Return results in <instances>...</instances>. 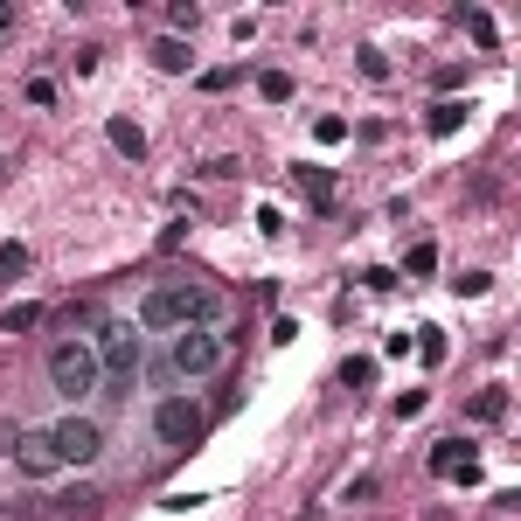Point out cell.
<instances>
[{"label": "cell", "instance_id": "3957f363", "mask_svg": "<svg viewBox=\"0 0 521 521\" xmlns=\"http://www.w3.org/2000/svg\"><path fill=\"white\" fill-rule=\"evenodd\" d=\"M98 383H105V369H98L91 341H56V348H49V390L56 396L84 403V396H98Z\"/></svg>", "mask_w": 521, "mask_h": 521}, {"label": "cell", "instance_id": "7a4b0ae2", "mask_svg": "<svg viewBox=\"0 0 521 521\" xmlns=\"http://www.w3.org/2000/svg\"><path fill=\"white\" fill-rule=\"evenodd\" d=\"M230 362V334L223 327H181V334H167V369L174 376H216Z\"/></svg>", "mask_w": 521, "mask_h": 521}, {"label": "cell", "instance_id": "ba28073f", "mask_svg": "<svg viewBox=\"0 0 521 521\" xmlns=\"http://www.w3.org/2000/svg\"><path fill=\"white\" fill-rule=\"evenodd\" d=\"M14 466H21L28 480H49V473H56L63 459H56V445H49V431H21V438H14Z\"/></svg>", "mask_w": 521, "mask_h": 521}, {"label": "cell", "instance_id": "5bb4252c", "mask_svg": "<svg viewBox=\"0 0 521 521\" xmlns=\"http://www.w3.org/2000/svg\"><path fill=\"white\" fill-rule=\"evenodd\" d=\"M341 383H348V390H369V383H376V362H369V355H348V362H341Z\"/></svg>", "mask_w": 521, "mask_h": 521}, {"label": "cell", "instance_id": "4fadbf2b", "mask_svg": "<svg viewBox=\"0 0 521 521\" xmlns=\"http://www.w3.org/2000/svg\"><path fill=\"white\" fill-rule=\"evenodd\" d=\"M299 188H306L320 209H334V174H327V167H299Z\"/></svg>", "mask_w": 521, "mask_h": 521}, {"label": "cell", "instance_id": "9a60e30c", "mask_svg": "<svg viewBox=\"0 0 521 521\" xmlns=\"http://www.w3.org/2000/svg\"><path fill=\"white\" fill-rule=\"evenodd\" d=\"M258 98H264V105H285V98H292V77H285V70H264V77H258Z\"/></svg>", "mask_w": 521, "mask_h": 521}, {"label": "cell", "instance_id": "ac0fdd59", "mask_svg": "<svg viewBox=\"0 0 521 521\" xmlns=\"http://www.w3.org/2000/svg\"><path fill=\"white\" fill-rule=\"evenodd\" d=\"M417 355H424V362H445V334H438V327H417Z\"/></svg>", "mask_w": 521, "mask_h": 521}, {"label": "cell", "instance_id": "e0dca14e", "mask_svg": "<svg viewBox=\"0 0 521 521\" xmlns=\"http://www.w3.org/2000/svg\"><path fill=\"white\" fill-rule=\"evenodd\" d=\"M35 320H42V306H28V299H21V306H7V320H0V327H7V334H28Z\"/></svg>", "mask_w": 521, "mask_h": 521}, {"label": "cell", "instance_id": "30bf717a", "mask_svg": "<svg viewBox=\"0 0 521 521\" xmlns=\"http://www.w3.org/2000/svg\"><path fill=\"white\" fill-rule=\"evenodd\" d=\"M105 139H112L126 160H139V153H146V132L132 126V119H105Z\"/></svg>", "mask_w": 521, "mask_h": 521}, {"label": "cell", "instance_id": "ffe728a7", "mask_svg": "<svg viewBox=\"0 0 521 521\" xmlns=\"http://www.w3.org/2000/svg\"><path fill=\"white\" fill-rule=\"evenodd\" d=\"M28 271V251L21 244H0V278H21Z\"/></svg>", "mask_w": 521, "mask_h": 521}, {"label": "cell", "instance_id": "7c38bea8", "mask_svg": "<svg viewBox=\"0 0 521 521\" xmlns=\"http://www.w3.org/2000/svg\"><path fill=\"white\" fill-rule=\"evenodd\" d=\"M153 63H160L167 77H181V70H188L195 56H188V42H174V35H167V42H153Z\"/></svg>", "mask_w": 521, "mask_h": 521}, {"label": "cell", "instance_id": "d6986e66", "mask_svg": "<svg viewBox=\"0 0 521 521\" xmlns=\"http://www.w3.org/2000/svg\"><path fill=\"white\" fill-rule=\"evenodd\" d=\"M431 271H438V244H417L410 251V278H431Z\"/></svg>", "mask_w": 521, "mask_h": 521}, {"label": "cell", "instance_id": "d4e9b609", "mask_svg": "<svg viewBox=\"0 0 521 521\" xmlns=\"http://www.w3.org/2000/svg\"><path fill=\"white\" fill-rule=\"evenodd\" d=\"M7 28H14V7H0V35H7Z\"/></svg>", "mask_w": 521, "mask_h": 521}, {"label": "cell", "instance_id": "52a82bcc", "mask_svg": "<svg viewBox=\"0 0 521 521\" xmlns=\"http://www.w3.org/2000/svg\"><path fill=\"white\" fill-rule=\"evenodd\" d=\"M431 473H438V480H459V487H480V459H473V445H459V438H438V445H431Z\"/></svg>", "mask_w": 521, "mask_h": 521}, {"label": "cell", "instance_id": "8fae6325", "mask_svg": "<svg viewBox=\"0 0 521 521\" xmlns=\"http://www.w3.org/2000/svg\"><path fill=\"white\" fill-rule=\"evenodd\" d=\"M466 112H473V105H459V98H438V105H431V132H438V139H452V132L466 126Z\"/></svg>", "mask_w": 521, "mask_h": 521}, {"label": "cell", "instance_id": "cb8c5ba5", "mask_svg": "<svg viewBox=\"0 0 521 521\" xmlns=\"http://www.w3.org/2000/svg\"><path fill=\"white\" fill-rule=\"evenodd\" d=\"M362 285H369V292H390L396 271H390V264H376V271H362Z\"/></svg>", "mask_w": 521, "mask_h": 521}, {"label": "cell", "instance_id": "603a6c76", "mask_svg": "<svg viewBox=\"0 0 521 521\" xmlns=\"http://www.w3.org/2000/svg\"><path fill=\"white\" fill-rule=\"evenodd\" d=\"M313 132H320V146H341V139H348V119H320Z\"/></svg>", "mask_w": 521, "mask_h": 521}, {"label": "cell", "instance_id": "6da1fadb", "mask_svg": "<svg viewBox=\"0 0 521 521\" xmlns=\"http://www.w3.org/2000/svg\"><path fill=\"white\" fill-rule=\"evenodd\" d=\"M223 299L195 278H160L146 299H139V327L146 334H181V327H216Z\"/></svg>", "mask_w": 521, "mask_h": 521}, {"label": "cell", "instance_id": "7402d4cb", "mask_svg": "<svg viewBox=\"0 0 521 521\" xmlns=\"http://www.w3.org/2000/svg\"><path fill=\"white\" fill-rule=\"evenodd\" d=\"M487 285H494V278H487V271H466V278H452V292H459V299H480V292H487Z\"/></svg>", "mask_w": 521, "mask_h": 521}, {"label": "cell", "instance_id": "5b68a950", "mask_svg": "<svg viewBox=\"0 0 521 521\" xmlns=\"http://www.w3.org/2000/svg\"><path fill=\"white\" fill-rule=\"evenodd\" d=\"M91 355H98V369H105L112 383H126L132 369H139V334H132V320H105L98 341H91Z\"/></svg>", "mask_w": 521, "mask_h": 521}, {"label": "cell", "instance_id": "277c9868", "mask_svg": "<svg viewBox=\"0 0 521 521\" xmlns=\"http://www.w3.org/2000/svg\"><path fill=\"white\" fill-rule=\"evenodd\" d=\"M202 424H209V417H202L195 396H160V403H153V438H160L167 452H188V445L202 438Z\"/></svg>", "mask_w": 521, "mask_h": 521}, {"label": "cell", "instance_id": "9c48e42d", "mask_svg": "<svg viewBox=\"0 0 521 521\" xmlns=\"http://www.w3.org/2000/svg\"><path fill=\"white\" fill-rule=\"evenodd\" d=\"M466 417H473V424H501V417H508V390H501V383H487V390L466 403Z\"/></svg>", "mask_w": 521, "mask_h": 521}, {"label": "cell", "instance_id": "2e32d148", "mask_svg": "<svg viewBox=\"0 0 521 521\" xmlns=\"http://www.w3.org/2000/svg\"><path fill=\"white\" fill-rule=\"evenodd\" d=\"M63 515H70V521H91V515H98V494H91V487L63 494Z\"/></svg>", "mask_w": 521, "mask_h": 521}, {"label": "cell", "instance_id": "44dd1931", "mask_svg": "<svg viewBox=\"0 0 521 521\" xmlns=\"http://www.w3.org/2000/svg\"><path fill=\"white\" fill-rule=\"evenodd\" d=\"M466 28H473V42H480V49H494V14H480V7H473V14H466Z\"/></svg>", "mask_w": 521, "mask_h": 521}, {"label": "cell", "instance_id": "8992f818", "mask_svg": "<svg viewBox=\"0 0 521 521\" xmlns=\"http://www.w3.org/2000/svg\"><path fill=\"white\" fill-rule=\"evenodd\" d=\"M49 445L63 466H91L105 452V431H98V417H63V424H49Z\"/></svg>", "mask_w": 521, "mask_h": 521}]
</instances>
